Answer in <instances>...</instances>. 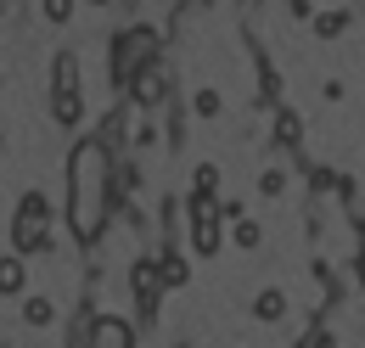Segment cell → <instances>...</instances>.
Returning a JSON list of instances; mask_svg holds the SVG:
<instances>
[{"label": "cell", "instance_id": "e0dca14e", "mask_svg": "<svg viewBox=\"0 0 365 348\" xmlns=\"http://www.w3.org/2000/svg\"><path fill=\"white\" fill-rule=\"evenodd\" d=\"M51 314H56V309H51V298H29V304H23V320H29V326H46Z\"/></svg>", "mask_w": 365, "mask_h": 348}, {"label": "cell", "instance_id": "5b68a950", "mask_svg": "<svg viewBox=\"0 0 365 348\" xmlns=\"http://www.w3.org/2000/svg\"><path fill=\"white\" fill-rule=\"evenodd\" d=\"M130 292H135V314H140V320H152V314H158V298H163L158 259H135V270H130Z\"/></svg>", "mask_w": 365, "mask_h": 348}, {"label": "cell", "instance_id": "ba28073f", "mask_svg": "<svg viewBox=\"0 0 365 348\" xmlns=\"http://www.w3.org/2000/svg\"><path fill=\"white\" fill-rule=\"evenodd\" d=\"M29 287V264H23V253H6L0 259V298H17Z\"/></svg>", "mask_w": 365, "mask_h": 348}, {"label": "cell", "instance_id": "6da1fadb", "mask_svg": "<svg viewBox=\"0 0 365 348\" xmlns=\"http://www.w3.org/2000/svg\"><path fill=\"white\" fill-rule=\"evenodd\" d=\"M113 191H118V169H113V152L101 146V135L79 140L73 158H68V225H73V242L96 247L107 214H113Z\"/></svg>", "mask_w": 365, "mask_h": 348}, {"label": "cell", "instance_id": "9c48e42d", "mask_svg": "<svg viewBox=\"0 0 365 348\" xmlns=\"http://www.w3.org/2000/svg\"><path fill=\"white\" fill-rule=\"evenodd\" d=\"M51 118H56L62 130H73V124L85 118V101H79V90H56V96H51Z\"/></svg>", "mask_w": 365, "mask_h": 348}, {"label": "cell", "instance_id": "30bf717a", "mask_svg": "<svg viewBox=\"0 0 365 348\" xmlns=\"http://www.w3.org/2000/svg\"><path fill=\"white\" fill-rule=\"evenodd\" d=\"M51 85H56V90H79V56H73V51H56V62H51Z\"/></svg>", "mask_w": 365, "mask_h": 348}, {"label": "cell", "instance_id": "7c38bea8", "mask_svg": "<svg viewBox=\"0 0 365 348\" xmlns=\"http://www.w3.org/2000/svg\"><path fill=\"white\" fill-rule=\"evenodd\" d=\"M158 275H163V287H185V281H191V264H185V253H175V247H169V253L158 259Z\"/></svg>", "mask_w": 365, "mask_h": 348}, {"label": "cell", "instance_id": "d6986e66", "mask_svg": "<svg viewBox=\"0 0 365 348\" xmlns=\"http://www.w3.org/2000/svg\"><path fill=\"white\" fill-rule=\"evenodd\" d=\"M191 107H197L202 118H214V113H220V90H197V101H191Z\"/></svg>", "mask_w": 365, "mask_h": 348}, {"label": "cell", "instance_id": "2e32d148", "mask_svg": "<svg viewBox=\"0 0 365 348\" xmlns=\"http://www.w3.org/2000/svg\"><path fill=\"white\" fill-rule=\"evenodd\" d=\"M259 96H264V101H281V73H275L270 62H259Z\"/></svg>", "mask_w": 365, "mask_h": 348}, {"label": "cell", "instance_id": "4fadbf2b", "mask_svg": "<svg viewBox=\"0 0 365 348\" xmlns=\"http://www.w3.org/2000/svg\"><path fill=\"white\" fill-rule=\"evenodd\" d=\"M275 140H281V146H298V140H304V118H298L292 107L275 113Z\"/></svg>", "mask_w": 365, "mask_h": 348}, {"label": "cell", "instance_id": "44dd1931", "mask_svg": "<svg viewBox=\"0 0 365 348\" xmlns=\"http://www.w3.org/2000/svg\"><path fill=\"white\" fill-rule=\"evenodd\" d=\"M214 185H220V169H214V163H202V169H197V191H214Z\"/></svg>", "mask_w": 365, "mask_h": 348}, {"label": "cell", "instance_id": "52a82bcc", "mask_svg": "<svg viewBox=\"0 0 365 348\" xmlns=\"http://www.w3.org/2000/svg\"><path fill=\"white\" fill-rule=\"evenodd\" d=\"M130 96H135V107H163V101H169V73L158 68V56L130 79Z\"/></svg>", "mask_w": 365, "mask_h": 348}, {"label": "cell", "instance_id": "3957f363", "mask_svg": "<svg viewBox=\"0 0 365 348\" xmlns=\"http://www.w3.org/2000/svg\"><path fill=\"white\" fill-rule=\"evenodd\" d=\"M152 56H158V29H124V34L113 40V79L130 90V79H135Z\"/></svg>", "mask_w": 365, "mask_h": 348}, {"label": "cell", "instance_id": "7a4b0ae2", "mask_svg": "<svg viewBox=\"0 0 365 348\" xmlns=\"http://www.w3.org/2000/svg\"><path fill=\"white\" fill-rule=\"evenodd\" d=\"M11 247H17V253H46V247H51V203L40 197V191H29V197L17 203Z\"/></svg>", "mask_w": 365, "mask_h": 348}, {"label": "cell", "instance_id": "8992f818", "mask_svg": "<svg viewBox=\"0 0 365 348\" xmlns=\"http://www.w3.org/2000/svg\"><path fill=\"white\" fill-rule=\"evenodd\" d=\"M79 343H96V348H135V326L113 320V314H96L91 326L79 332Z\"/></svg>", "mask_w": 365, "mask_h": 348}, {"label": "cell", "instance_id": "7402d4cb", "mask_svg": "<svg viewBox=\"0 0 365 348\" xmlns=\"http://www.w3.org/2000/svg\"><path fill=\"white\" fill-rule=\"evenodd\" d=\"M354 281H360V287H365V247H360V253H354Z\"/></svg>", "mask_w": 365, "mask_h": 348}, {"label": "cell", "instance_id": "9a60e30c", "mask_svg": "<svg viewBox=\"0 0 365 348\" xmlns=\"http://www.w3.org/2000/svg\"><path fill=\"white\" fill-rule=\"evenodd\" d=\"M343 29H349V17H343V11H320V17H315V34H320V40H337Z\"/></svg>", "mask_w": 365, "mask_h": 348}, {"label": "cell", "instance_id": "ffe728a7", "mask_svg": "<svg viewBox=\"0 0 365 348\" xmlns=\"http://www.w3.org/2000/svg\"><path fill=\"white\" fill-rule=\"evenodd\" d=\"M46 17L51 23H68L73 17V0H46Z\"/></svg>", "mask_w": 365, "mask_h": 348}, {"label": "cell", "instance_id": "5bb4252c", "mask_svg": "<svg viewBox=\"0 0 365 348\" xmlns=\"http://www.w3.org/2000/svg\"><path fill=\"white\" fill-rule=\"evenodd\" d=\"M230 230H236V247H247V253H253V247L264 242V230H259V225H253L247 214H236V219H230Z\"/></svg>", "mask_w": 365, "mask_h": 348}, {"label": "cell", "instance_id": "277c9868", "mask_svg": "<svg viewBox=\"0 0 365 348\" xmlns=\"http://www.w3.org/2000/svg\"><path fill=\"white\" fill-rule=\"evenodd\" d=\"M185 214H191V247H197V259H214L220 253V225H225V214L214 208V191H191Z\"/></svg>", "mask_w": 365, "mask_h": 348}, {"label": "cell", "instance_id": "8fae6325", "mask_svg": "<svg viewBox=\"0 0 365 348\" xmlns=\"http://www.w3.org/2000/svg\"><path fill=\"white\" fill-rule=\"evenodd\" d=\"M287 309H292V304H287V292H275V287H270V292H259V298H253V314H259L264 326H275V320H287Z\"/></svg>", "mask_w": 365, "mask_h": 348}, {"label": "cell", "instance_id": "ac0fdd59", "mask_svg": "<svg viewBox=\"0 0 365 348\" xmlns=\"http://www.w3.org/2000/svg\"><path fill=\"white\" fill-rule=\"evenodd\" d=\"M259 191H264V197H281V191H287V174H281V169H264Z\"/></svg>", "mask_w": 365, "mask_h": 348}]
</instances>
